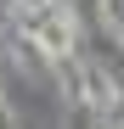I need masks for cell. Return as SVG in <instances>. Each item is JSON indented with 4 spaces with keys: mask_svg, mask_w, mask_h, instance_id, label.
Instances as JSON below:
<instances>
[{
    "mask_svg": "<svg viewBox=\"0 0 124 129\" xmlns=\"http://www.w3.org/2000/svg\"><path fill=\"white\" fill-rule=\"evenodd\" d=\"M85 95H90V107H101V112H107V107L118 101L113 73H107V68H85Z\"/></svg>",
    "mask_w": 124,
    "mask_h": 129,
    "instance_id": "6da1fadb",
    "label": "cell"
},
{
    "mask_svg": "<svg viewBox=\"0 0 124 129\" xmlns=\"http://www.w3.org/2000/svg\"><path fill=\"white\" fill-rule=\"evenodd\" d=\"M45 6H56V0H17V17L23 11H45Z\"/></svg>",
    "mask_w": 124,
    "mask_h": 129,
    "instance_id": "7a4b0ae2",
    "label": "cell"
}]
</instances>
